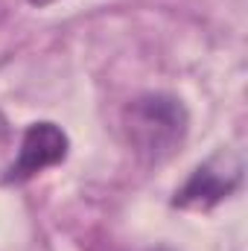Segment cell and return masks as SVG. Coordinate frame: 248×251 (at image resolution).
Masks as SVG:
<instances>
[{"instance_id": "1", "label": "cell", "mask_w": 248, "mask_h": 251, "mask_svg": "<svg viewBox=\"0 0 248 251\" xmlns=\"http://www.w3.org/2000/svg\"><path fill=\"white\" fill-rule=\"evenodd\" d=\"M125 143L143 164L170 161L190 131V114L173 94H143L123 108Z\"/></svg>"}, {"instance_id": "2", "label": "cell", "mask_w": 248, "mask_h": 251, "mask_svg": "<svg viewBox=\"0 0 248 251\" xmlns=\"http://www.w3.org/2000/svg\"><path fill=\"white\" fill-rule=\"evenodd\" d=\"M243 184V164L231 152H219L210 161L198 164L193 176L184 181V187L175 193V207L187 210H210L222 199H228Z\"/></svg>"}, {"instance_id": "3", "label": "cell", "mask_w": 248, "mask_h": 251, "mask_svg": "<svg viewBox=\"0 0 248 251\" xmlns=\"http://www.w3.org/2000/svg\"><path fill=\"white\" fill-rule=\"evenodd\" d=\"M67 149H70V140H67V134L56 123L41 120V123L26 126V131L21 134L15 161H12V170L6 176V184H12V181L15 184L29 181L38 173L62 164L64 158H67Z\"/></svg>"}, {"instance_id": "4", "label": "cell", "mask_w": 248, "mask_h": 251, "mask_svg": "<svg viewBox=\"0 0 248 251\" xmlns=\"http://www.w3.org/2000/svg\"><path fill=\"white\" fill-rule=\"evenodd\" d=\"M15 152H18L15 131H12V126L6 120V114L0 111V181H6V176L12 170V161H15Z\"/></svg>"}, {"instance_id": "5", "label": "cell", "mask_w": 248, "mask_h": 251, "mask_svg": "<svg viewBox=\"0 0 248 251\" xmlns=\"http://www.w3.org/2000/svg\"><path fill=\"white\" fill-rule=\"evenodd\" d=\"M32 6H53V3H59V0H29Z\"/></svg>"}]
</instances>
